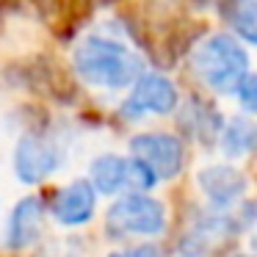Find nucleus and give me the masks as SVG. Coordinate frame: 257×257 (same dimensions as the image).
Here are the masks:
<instances>
[{
    "instance_id": "nucleus-1",
    "label": "nucleus",
    "mask_w": 257,
    "mask_h": 257,
    "mask_svg": "<svg viewBox=\"0 0 257 257\" xmlns=\"http://www.w3.org/2000/svg\"><path fill=\"white\" fill-rule=\"evenodd\" d=\"M75 72L97 89H124L141 78V58L108 36H86L72 53Z\"/></svg>"
},
{
    "instance_id": "nucleus-2",
    "label": "nucleus",
    "mask_w": 257,
    "mask_h": 257,
    "mask_svg": "<svg viewBox=\"0 0 257 257\" xmlns=\"http://www.w3.org/2000/svg\"><path fill=\"white\" fill-rule=\"evenodd\" d=\"M194 72L199 75V80L207 89L218 91V94H229L238 91L240 80L246 78L249 69V56L246 50L227 34H213L207 39H202L194 47Z\"/></svg>"
},
{
    "instance_id": "nucleus-3",
    "label": "nucleus",
    "mask_w": 257,
    "mask_h": 257,
    "mask_svg": "<svg viewBox=\"0 0 257 257\" xmlns=\"http://www.w3.org/2000/svg\"><path fill=\"white\" fill-rule=\"evenodd\" d=\"M105 224L111 229V235L150 238V235L163 232V227H166V207L147 194H124L122 199H116L111 205Z\"/></svg>"
},
{
    "instance_id": "nucleus-4",
    "label": "nucleus",
    "mask_w": 257,
    "mask_h": 257,
    "mask_svg": "<svg viewBox=\"0 0 257 257\" xmlns=\"http://www.w3.org/2000/svg\"><path fill=\"white\" fill-rule=\"evenodd\" d=\"M91 185L100 194H119V191H141L152 188L158 177L136 158H122V155H100L91 163Z\"/></svg>"
},
{
    "instance_id": "nucleus-5",
    "label": "nucleus",
    "mask_w": 257,
    "mask_h": 257,
    "mask_svg": "<svg viewBox=\"0 0 257 257\" xmlns=\"http://www.w3.org/2000/svg\"><path fill=\"white\" fill-rule=\"evenodd\" d=\"M130 152L158 180H172L183 169V144L169 133H141L130 141Z\"/></svg>"
},
{
    "instance_id": "nucleus-6",
    "label": "nucleus",
    "mask_w": 257,
    "mask_h": 257,
    "mask_svg": "<svg viewBox=\"0 0 257 257\" xmlns=\"http://www.w3.org/2000/svg\"><path fill=\"white\" fill-rule=\"evenodd\" d=\"M61 163V152L56 144L39 139V136H23L14 150V172L23 183H42L50 177Z\"/></svg>"
},
{
    "instance_id": "nucleus-7",
    "label": "nucleus",
    "mask_w": 257,
    "mask_h": 257,
    "mask_svg": "<svg viewBox=\"0 0 257 257\" xmlns=\"http://www.w3.org/2000/svg\"><path fill=\"white\" fill-rule=\"evenodd\" d=\"M177 108V89L163 75H141L133 83L124 116H144V113H172Z\"/></svg>"
},
{
    "instance_id": "nucleus-8",
    "label": "nucleus",
    "mask_w": 257,
    "mask_h": 257,
    "mask_svg": "<svg viewBox=\"0 0 257 257\" xmlns=\"http://www.w3.org/2000/svg\"><path fill=\"white\" fill-rule=\"evenodd\" d=\"M196 183H199L202 194L218 207L235 205L246 194V188H249L246 174L238 166H229V163H213V166L199 169Z\"/></svg>"
},
{
    "instance_id": "nucleus-9",
    "label": "nucleus",
    "mask_w": 257,
    "mask_h": 257,
    "mask_svg": "<svg viewBox=\"0 0 257 257\" xmlns=\"http://www.w3.org/2000/svg\"><path fill=\"white\" fill-rule=\"evenodd\" d=\"M97 205V191L89 180H75V183L64 185L50 202V213L67 227H78L86 224L94 216Z\"/></svg>"
},
{
    "instance_id": "nucleus-10",
    "label": "nucleus",
    "mask_w": 257,
    "mask_h": 257,
    "mask_svg": "<svg viewBox=\"0 0 257 257\" xmlns=\"http://www.w3.org/2000/svg\"><path fill=\"white\" fill-rule=\"evenodd\" d=\"M42 202L36 196H25L17 202L12 218H9V246L12 249H28L42 232Z\"/></svg>"
},
{
    "instance_id": "nucleus-11",
    "label": "nucleus",
    "mask_w": 257,
    "mask_h": 257,
    "mask_svg": "<svg viewBox=\"0 0 257 257\" xmlns=\"http://www.w3.org/2000/svg\"><path fill=\"white\" fill-rule=\"evenodd\" d=\"M257 147V124L243 116L229 119V124L221 133V150L229 158H243Z\"/></svg>"
},
{
    "instance_id": "nucleus-12",
    "label": "nucleus",
    "mask_w": 257,
    "mask_h": 257,
    "mask_svg": "<svg viewBox=\"0 0 257 257\" xmlns=\"http://www.w3.org/2000/svg\"><path fill=\"white\" fill-rule=\"evenodd\" d=\"M229 17H232L235 31L246 42L257 45V0H235Z\"/></svg>"
},
{
    "instance_id": "nucleus-13",
    "label": "nucleus",
    "mask_w": 257,
    "mask_h": 257,
    "mask_svg": "<svg viewBox=\"0 0 257 257\" xmlns=\"http://www.w3.org/2000/svg\"><path fill=\"white\" fill-rule=\"evenodd\" d=\"M238 100L246 111L257 113V72L254 75H246L238 86Z\"/></svg>"
},
{
    "instance_id": "nucleus-14",
    "label": "nucleus",
    "mask_w": 257,
    "mask_h": 257,
    "mask_svg": "<svg viewBox=\"0 0 257 257\" xmlns=\"http://www.w3.org/2000/svg\"><path fill=\"white\" fill-rule=\"evenodd\" d=\"M108 257H161V254L152 246H136V249H127V251H113Z\"/></svg>"
},
{
    "instance_id": "nucleus-15",
    "label": "nucleus",
    "mask_w": 257,
    "mask_h": 257,
    "mask_svg": "<svg viewBox=\"0 0 257 257\" xmlns=\"http://www.w3.org/2000/svg\"><path fill=\"white\" fill-rule=\"evenodd\" d=\"M67 257H72V254H67Z\"/></svg>"
},
{
    "instance_id": "nucleus-16",
    "label": "nucleus",
    "mask_w": 257,
    "mask_h": 257,
    "mask_svg": "<svg viewBox=\"0 0 257 257\" xmlns=\"http://www.w3.org/2000/svg\"><path fill=\"white\" fill-rule=\"evenodd\" d=\"M240 257H246V254H240Z\"/></svg>"
}]
</instances>
